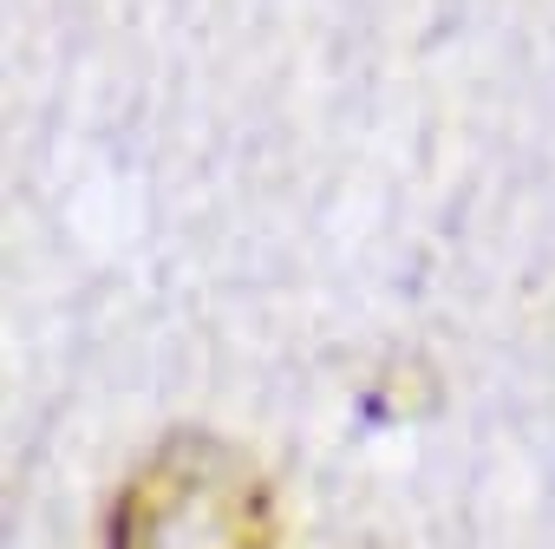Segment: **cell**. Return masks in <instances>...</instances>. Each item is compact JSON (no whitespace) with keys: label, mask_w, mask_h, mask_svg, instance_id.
Listing matches in <instances>:
<instances>
[{"label":"cell","mask_w":555,"mask_h":549,"mask_svg":"<svg viewBox=\"0 0 555 549\" xmlns=\"http://www.w3.org/2000/svg\"><path fill=\"white\" fill-rule=\"evenodd\" d=\"M216 464L222 458L209 445H183L138 477L118 516V549H255V484Z\"/></svg>","instance_id":"obj_1"}]
</instances>
